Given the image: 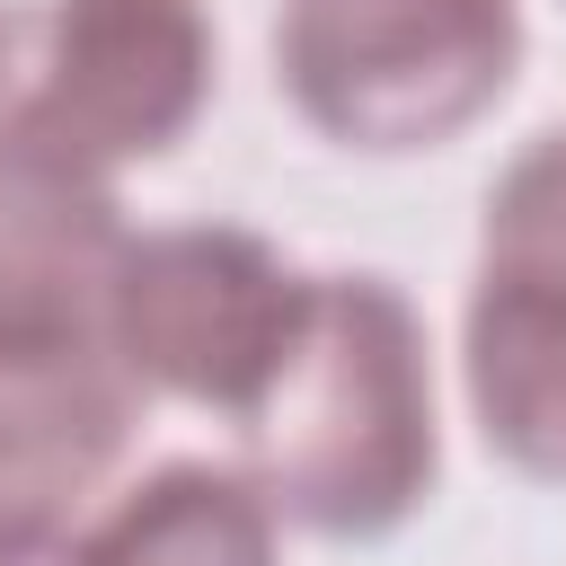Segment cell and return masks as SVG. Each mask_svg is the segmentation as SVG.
I'll use <instances>...</instances> for the list:
<instances>
[{
    "label": "cell",
    "mask_w": 566,
    "mask_h": 566,
    "mask_svg": "<svg viewBox=\"0 0 566 566\" xmlns=\"http://www.w3.org/2000/svg\"><path fill=\"white\" fill-rule=\"evenodd\" d=\"M239 469L318 539H380L433 495V354L389 274H310L301 327L239 416Z\"/></svg>",
    "instance_id": "6da1fadb"
},
{
    "label": "cell",
    "mask_w": 566,
    "mask_h": 566,
    "mask_svg": "<svg viewBox=\"0 0 566 566\" xmlns=\"http://www.w3.org/2000/svg\"><path fill=\"white\" fill-rule=\"evenodd\" d=\"M142 424L97 327H0V531H62Z\"/></svg>",
    "instance_id": "5b68a950"
},
{
    "label": "cell",
    "mask_w": 566,
    "mask_h": 566,
    "mask_svg": "<svg viewBox=\"0 0 566 566\" xmlns=\"http://www.w3.org/2000/svg\"><path fill=\"white\" fill-rule=\"evenodd\" d=\"M301 301H310V274H292L274 239L239 221H186V230L124 239L97 336L142 398L248 416L301 327Z\"/></svg>",
    "instance_id": "277c9868"
},
{
    "label": "cell",
    "mask_w": 566,
    "mask_h": 566,
    "mask_svg": "<svg viewBox=\"0 0 566 566\" xmlns=\"http://www.w3.org/2000/svg\"><path fill=\"white\" fill-rule=\"evenodd\" d=\"M0 566H80V522H62V531H0Z\"/></svg>",
    "instance_id": "30bf717a"
},
{
    "label": "cell",
    "mask_w": 566,
    "mask_h": 566,
    "mask_svg": "<svg viewBox=\"0 0 566 566\" xmlns=\"http://www.w3.org/2000/svg\"><path fill=\"white\" fill-rule=\"evenodd\" d=\"M478 265L531 274V283H566V124L539 133V142L486 186Z\"/></svg>",
    "instance_id": "9c48e42d"
},
{
    "label": "cell",
    "mask_w": 566,
    "mask_h": 566,
    "mask_svg": "<svg viewBox=\"0 0 566 566\" xmlns=\"http://www.w3.org/2000/svg\"><path fill=\"white\" fill-rule=\"evenodd\" d=\"M212 106L203 0H35L0 27V133L88 177L168 159Z\"/></svg>",
    "instance_id": "3957f363"
},
{
    "label": "cell",
    "mask_w": 566,
    "mask_h": 566,
    "mask_svg": "<svg viewBox=\"0 0 566 566\" xmlns=\"http://www.w3.org/2000/svg\"><path fill=\"white\" fill-rule=\"evenodd\" d=\"M124 239L115 177L0 133V327H97Z\"/></svg>",
    "instance_id": "8992f818"
},
{
    "label": "cell",
    "mask_w": 566,
    "mask_h": 566,
    "mask_svg": "<svg viewBox=\"0 0 566 566\" xmlns=\"http://www.w3.org/2000/svg\"><path fill=\"white\" fill-rule=\"evenodd\" d=\"M460 371L486 451L539 486H566V283L478 265L460 318Z\"/></svg>",
    "instance_id": "52a82bcc"
},
{
    "label": "cell",
    "mask_w": 566,
    "mask_h": 566,
    "mask_svg": "<svg viewBox=\"0 0 566 566\" xmlns=\"http://www.w3.org/2000/svg\"><path fill=\"white\" fill-rule=\"evenodd\" d=\"M522 71V0H283L274 80L292 115L363 159L460 142Z\"/></svg>",
    "instance_id": "7a4b0ae2"
},
{
    "label": "cell",
    "mask_w": 566,
    "mask_h": 566,
    "mask_svg": "<svg viewBox=\"0 0 566 566\" xmlns=\"http://www.w3.org/2000/svg\"><path fill=\"white\" fill-rule=\"evenodd\" d=\"M274 504L230 460H168L80 522V566H274Z\"/></svg>",
    "instance_id": "ba28073f"
}]
</instances>
